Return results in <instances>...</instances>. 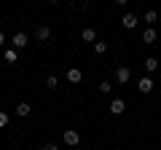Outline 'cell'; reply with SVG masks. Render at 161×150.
<instances>
[{
    "instance_id": "1",
    "label": "cell",
    "mask_w": 161,
    "mask_h": 150,
    "mask_svg": "<svg viewBox=\"0 0 161 150\" xmlns=\"http://www.w3.org/2000/svg\"><path fill=\"white\" fill-rule=\"evenodd\" d=\"M62 139H64V145H70V147H75V145L80 142V134L75 131V129H64V134H62Z\"/></svg>"
},
{
    "instance_id": "2",
    "label": "cell",
    "mask_w": 161,
    "mask_h": 150,
    "mask_svg": "<svg viewBox=\"0 0 161 150\" xmlns=\"http://www.w3.org/2000/svg\"><path fill=\"white\" fill-rule=\"evenodd\" d=\"M129 81H132V70H129V67H118V70H115V83L124 86V83H129Z\"/></svg>"
},
{
    "instance_id": "3",
    "label": "cell",
    "mask_w": 161,
    "mask_h": 150,
    "mask_svg": "<svg viewBox=\"0 0 161 150\" xmlns=\"http://www.w3.org/2000/svg\"><path fill=\"white\" fill-rule=\"evenodd\" d=\"M137 88H140L142 94H150V91H153V78H150V75H145V78H140Z\"/></svg>"
},
{
    "instance_id": "4",
    "label": "cell",
    "mask_w": 161,
    "mask_h": 150,
    "mask_svg": "<svg viewBox=\"0 0 161 150\" xmlns=\"http://www.w3.org/2000/svg\"><path fill=\"white\" fill-rule=\"evenodd\" d=\"M124 110H126V102H124V99H113V102H110V113H113V115H121Z\"/></svg>"
},
{
    "instance_id": "5",
    "label": "cell",
    "mask_w": 161,
    "mask_h": 150,
    "mask_svg": "<svg viewBox=\"0 0 161 150\" xmlns=\"http://www.w3.org/2000/svg\"><path fill=\"white\" fill-rule=\"evenodd\" d=\"M121 24H124V29H134L137 27V16H134V13H124Z\"/></svg>"
},
{
    "instance_id": "6",
    "label": "cell",
    "mask_w": 161,
    "mask_h": 150,
    "mask_svg": "<svg viewBox=\"0 0 161 150\" xmlns=\"http://www.w3.org/2000/svg\"><path fill=\"white\" fill-rule=\"evenodd\" d=\"M35 38H38V40H48V38H51V27H46V24H40V27L35 29Z\"/></svg>"
},
{
    "instance_id": "7",
    "label": "cell",
    "mask_w": 161,
    "mask_h": 150,
    "mask_svg": "<svg viewBox=\"0 0 161 150\" xmlns=\"http://www.w3.org/2000/svg\"><path fill=\"white\" fill-rule=\"evenodd\" d=\"M11 43H14V48H27V35H24V32H16Z\"/></svg>"
},
{
    "instance_id": "8",
    "label": "cell",
    "mask_w": 161,
    "mask_h": 150,
    "mask_svg": "<svg viewBox=\"0 0 161 150\" xmlns=\"http://www.w3.org/2000/svg\"><path fill=\"white\" fill-rule=\"evenodd\" d=\"M156 70H158V59H156V56H148V59H145V72L153 75Z\"/></svg>"
},
{
    "instance_id": "9",
    "label": "cell",
    "mask_w": 161,
    "mask_h": 150,
    "mask_svg": "<svg viewBox=\"0 0 161 150\" xmlns=\"http://www.w3.org/2000/svg\"><path fill=\"white\" fill-rule=\"evenodd\" d=\"M80 78H83V72H80L78 67H70L67 70V81L70 83H80Z\"/></svg>"
},
{
    "instance_id": "10",
    "label": "cell",
    "mask_w": 161,
    "mask_h": 150,
    "mask_svg": "<svg viewBox=\"0 0 161 150\" xmlns=\"http://www.w3.org/2000/svg\"><path fill=\"white\" fill-rule=\"evenodd\" d=\"M30 113H32V107H30L27 102H19V104H16V115H19V118H27Z\"/></svg>"
},
{
    "instance_id": "11",
    "label": "cell",
    "mask_w": 161,
    "mask_h": 150,
    "mask_svg": "<svg viewBox=\"0 0 161 150\" xmlns=\"http://www.w3.org/2000/svg\"><path fill=\"white\" fill-rule=\"evenodd\" d=\"M80 38H83L86 43H94V40H97V32H94V27H86L83 32H80Z\"/></svg>"
},
{
    "instance_id": "12",
    "label": "cell",
    "mask_w": 161,
    "mask_h": 150,
    "mask_svg": "<svg viewBox=\"0 0 161 150\" xmlns=\"http://www.w3.org/2000/svg\"><path fill=\"white\" fill-rule=\"evenodd\" d=\"M142 40H145V43H156V27H148V29H145V32H142Z\"/></svg>"
},
{
    "instance_id": "13",
    "label": "cell",
    "mask_w": 161,
    "mask_h": 150,
    "mask_svg": "<svg viewBox=\"0 0 161 150\" xmlns=\"http://www.w3.org/2000/svg\"><path fill=\"white\" fill-rule=\"evenodd\" d=\"M6 62H8V64L16 62V48H6Z\"/></svg>"
},
{
    "instance_id": "14",
    "label": "cell",
    "mask_w": 161,
    "mask_h": 150,
    "mask_svg": "<svg viewBox=\"0 0 161 150\" xmlns=\"http://www.w3.org/2000/svg\"><path fill=\"white\" fill-rule=\"evenodd\" d=\"M110 88H113V83H110V81H102V83H99V91H102V94H110Z\"/></svg>"
},
{
    "instance_id": "15",
    "label": "cell",
    "mask_w": 161,
    "mask_h": 150,
    "mask_svg": "<svg viewBox=\"0 0 161 150\" xmlns=\"http://www.w3.org/2000/svg\"><path fill=\"white\" fill-rule=\"evenodd\" d=\"M156 19H158V16H156V11H145V22L156 24Z\"/></svg>"
},
{
    "instance_id": "16",
    "label": "cell",
    "mask_w": 161,
    "mask_h": 150,
    "mask_svg": "<svg viewBox=\"0 0 161 150\" xmlns=\"http://www.w3.org/2000/svg\"><path fill=\"white\" fill-rule=\"evenodd\" d=\"M46 86L48 88H57V75H48V78H46Z\"/></svg>"
},
{
    "instance_id": "17",
    "label": "cell",
    "mask_w": 161,
    "mask_h": 150,
    "mask_svg": "<svg viewBox=\"0 0 161 150\" xmlns=\"http://www.w3.org/2000/svg\"><path fill=\"white\" fill-rule=\"evenodd\" d=\"M94 51H97V54H105V51H108V43H94Z\"/></svg>"
},
{
    "instance_id": "18",
    "label": "cell",
    "mask_w": 161,
    "mask_h": 150,
    "mask_svg": "<svg viewBox=\"0 0 161 150\" xmlns=\"http://www.w3.org/2000/svg\"><path fill=\"white\" fill-rule=\"evenodd\" d=\"M8 126V113H0V129Z\"/></svg>"
},
{
    "instance_id": "19",
    "label": "cell",
    "mask_w": 161,
    "mask_h": 150,
    "mask_svg": "<svg viewBox=\"0 0 161 150\" xmlns=\"http://www.w3.org/2000/svg\"><path fill=\"white\" fill-rule=\"evenodd\" d=\"M43 150H59V147H57V145H51V142H48V145H43Z\"/></svg>"
},
{
    "instance_id": "20",
    "label": "cell",
    "mask_w": 161,
    "mask_h": 150,
    "mask_svg": "<svg viewBox=\"0 0 161 150\" xmlns=\"http://www.w3.org/2000/svg\"><path fill=\"white\" fill-rule=\"evenodd\" d=\"M129 0H115V6H126Z\"/></svg>"
},
{
    "instance_id": "21",
    "label": "cell",
    "mask_w": 161,
    "mask_h": 150,
    "mask_svg": "<svg viewBox=\"0 0 161 150\" xmlns=\"http://www.w3.org/2000/svg\"><path fill=\"white\" fill-rule=\"evenodd\" d=\"M3 43H6V35H3V32H0V46H3Z\"/></svg>"
},
{
    "instance_id": "22",
    "label": "cell",
    "mask_w": 161,
    "mask_h": 150,
    "mask_svg": "<svg viewBox=\"0 0 161 150\" xmlns=\"http://www.w3.org/2000/svg\"><path fill=\"white\" fill-rule=\"evenodd\" d=\"M48 3H59V0H48Z\"/></svg>"
}]
</instances>
